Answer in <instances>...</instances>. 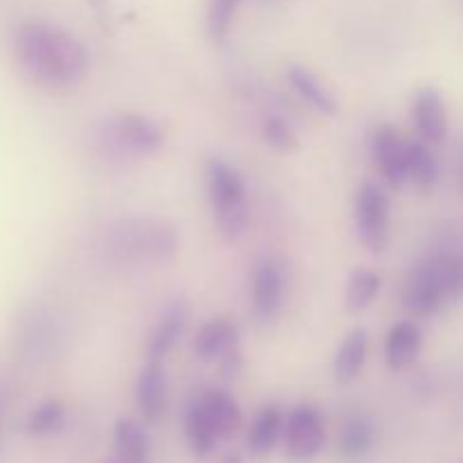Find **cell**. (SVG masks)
Instances as JSON below:
<instances>
[{
  "label": "cell",
  "mask_w": 463,
  "mask_h": 463,
  "mask_svg": "<svg viewBox=\"0 0 463 463\" xmlns=\"http://www.w3.org/2000/svg\"><path fill=\"white\" fill-rule=\"evenodd\" d=\"M206 190L222 238L229 242L242 238L249 224V203L238 172L220 158H211L206 163Z\"/></svg>",
  "instance_id": "3"
},
{
  "label": "cell",
  "mask_w": 463,
  "mask_h": 463,
  "mask_svg": "<svg viewBox=\"0 0 463 463\" xmlns=\"http://www.w3.org/2000/svg\"><path fill=\"white\" fill-rule=\"evenodd\" d=\"M113 446H116L118 463H145L149 455L147 432L136 420L120 419L113 432Z\"/></svg>",
  "instance_id": "18"
},
{
  "label": "cell",
  "mask_w": 463,
  "mask_h": 463,
  "mask_svg": "<svg viewBox=\"0 0 463 463\" xmlns=\"http://www.w3.org/2000/svg\"><path fill=\"white\" fill-rule=\"evenodd\" d=\"M380 292V276L366 267H357L348 279L346 288V310L357 315L364 312L373 303V298Z\"/></svg>",
  "instance_id": "22"
},
{
  "label": "cell",
  "mask_w": 463,
  "mask_h": 463,
  "mask_svg": "<svg viewBox=\"0 0 463 463\" xmlns=\"http://www.w3.org/2000/svg\"><path fill=\"white\" fill-rule=\"evenodd\" d=\"M407 176L423 193L432 190L437 184V158L423 140L407 143Z\"/></svg>",
  "instance_id": "21"
},
{
  "label": "cell",
  "mask_w": 463,
  "mask_h": 463,
  "mask_svg": "<svg viewBox=\"0 0 463 463\" xmlns=\"http://www.w3.org/2000/svg\"><path fill=\"white\" fill-rule=\"evenodd\" d=\"M185 326H188V306L185 301H172L163 312L161 321L154 328L152 337H149L147 357L149 360H161L167 353L175 348L179 337L184 335Z\"/></svg>",
  "instance_id": "12"
},
{
  "label": "cell",
  "mask_w": 463,
  "mask_h": 463,
  "mask_svg": "<svg viewBox=\"0 0 463 463\" xmlns=\"http://www.w3.org/2000/svg\"><path fill=\"white\" fill-rule=\"evenodd\" d=\"M280 432H283V416H280L279 407H265L260 414L253 420L251 430L247 437V448L251 455L262 457L267 452L274 450L276 441H279Z\"/></svg>",
  "instance_id": "19"
},
{
  "label": "cell",
  "mask_w": 463,
  "mask_h": 463,
  "mask_svg": "<svg viewBox=\"0 0 463 463\" xmlns=\"http://www.w3.org/2000/svg\"><path fill=\"white\" fill-rule=\"evenodd\" d=\"M12 52L21 75L45 90L75 89L89 72L84 43L52 23L34 21L18 27Z\"/></svg>",
  "instance_id": "1"
},
{
  "label": "cell",
  "mask_w": 463,
  "mask_h": 463,
  "mask_svg": "<svg viewBox=\"0 0 463 463\" xmlns=\"http://www.w3.org/2000/svg\"><path fill=\"white\" fill-rule=\"evenodd\" d=\"M202 402L220 441H226L238 432L240 425H242V411L229 393L222 392V389H211V392L203 393Z\"/></svg>",
  "instance_id": "15"
},
{
  "label": "cell",
  "mask_w": 463,
  "mask_h": 463,
  "mask_svg": "<svg viewBox=\"0 0 463 463\" xmlns=\"http://www.w3.org/2000/svg\"><path fill=\"white\" fill-rule=\"evenodd\" d=\"M116 247L125 251L127 256H138V258H154V260H163V258L172 256L176 249L175 231L165 229L163 224H136V229L125 226L120 231Z\"/></svg>",
  "instance_id": "7"
},
{
  "label": "cell",
  "mask_w": 463,
  "mask_h": 463,
  "mask_svg": "<svg viewBox=\"0 0 463 463\" xmlns=\"http://www.w3.org/2000/svg\"><path fill=\"white\" fill-rule=\"evenodd\" d=\"M355 224L362 244L371 253H383L389 244V197L383 188L364 184L355 197Z\"/></svg>",
  "instance_id": "5"
},
{
  "label": "cell",
  "mask_w": 463,
  "mask_h": 463,
  "mask_svg": "<svg viewBox=\"0 0 463 463\" xmlns=\"http://www.w3.org/2000/svg\"><path fill=\"white\" fill-rule=\"evenodd\" d=\"M104 3H107V0H90V5H93L95 9H102Z\"/></svg>",
  "instance_id": "28"
},
{
  "label": "cell",
  "mask_w": 463,
  "mask_h": 463,
  "mask_svg": "<svg viewBox=\"0 0 463 463\" xmlns=\"http://www.w3.org/2000/svg\"><path fill=\"white\" fill-rule=\"evenodd\" d=\"M461 297L463 258L457 253H443L411 271L402 292V303L411 315L428 317L459 301Z\"/></svg>",
  "instance_id": "2"
},
{
  "label": "cell",
  "mask_w": 463,
  "mask_h": 463,
  "mask_svg": "<svg viewBox=\"0 0 463 463\" xmlns=\"http://www.w3.org/2000/svg\"><path fill=\"white\" fill-rule=\"evenodd\" d=\"M63 416H66V410L59 401H45L36 407L30 414L25 423V432L30 437H48V434L57 432L63 425Z\"/></svg>",
  "instance_id": "24"
},
{
  "label": "cell",
  "mask_w": 463,
  "mask_h": 463,
  "mask_svg": "<svg viewBox=\"0 0 463 463\" xmlns=\"http://www.w3.org/2000/svg\"><path fill=\"white\" fill-rule=\"evenodd\" d=\"M136 402L145 423H156L167 402V378L161 360H149L136 383Z\"/></svg>",
  "instance_id": "10"
},
{
  "label": "cell",
  "mask_w": 463,
  "mask_h": 463,
  "mask_svg": "<svg viewBox=\"0 0 463 463\" xmlns=\"http://www.w3.org/2000/svg\"><path fill=\"white\" fill-rule=\"evenodd\" d=\"M233 344H240L238 326L229 319H213L203 326L194 339V353L199 360H220L224 351H229Z\"/></svg>",
  "instance_id": "16"
},
{
  "label": "cell",
  "mask_w": 463,
  "mask_h": 463,
  "mask_svg": "<svg viewBox=\"0 0 463 463\" xmlns=\"http://www.w3.org/2000/svg\"><path fill=\"white\" fill-rule=\"evenodd\" d=\"M289 84L292 89L301 95V99H306L315 111H319L321 116H335L339 111L337 98L330 93L328 86L319 80L312 71H307L306 66H292L288 71Z\"/></svg>",
  "instance_id": "14"
},
{
  "label": "cell",
  "mask_w": 463,
  "mask_h": 463,
  "mask_svg": "<svg viewBox=\"0 0 463 463\" xmlns=\"http://www.w3.org/2000/svg\"><path fill=\"white\" fill-rule=\"evenodd\" d=\"M373 446V428L369 420L353 419L344 425L342 434H339V452L344 459H362L366 452Z\"/></svg>",
  "instance_id": "23"
},
{
  "label": "cell",
  "mask_w": 463,
  "mask_h": 463,
  "mask_svg": "<svg viewBox=\"0 0 463 463\" xmlns=\"http://www.w3.org/2000/svg\"><path fill=\"white\" fill-rule=\"evenodd\" d=\"M226 463H242V459H240V457H231V459Z\"/></svg>",
  "instance_id": "29"
},
{
  "label": "cell",
  "mask_w": 463,
  "mask_h": 463,
  "mask_svg": "<svg viewBox=\"0 0 463 463\" xmlns=\"http://www.w3.org/2000/svg\"><path fill=\"white\" fill-rule=\"evenodd\" d=\"M262 138L267 140L269 147H274L280 154H292L298 147V136L292 129L289 122H285L283 118H267L265 125H262Z\"/></svg>",
  "instance_id": "25"
},
{
  "label": "cell",
  "mask_w": 463,
  "mask_h": 463,
  "mask_svg": "<svg viewBox=\"0 0 463 463\" xmlns=\"http://www.w3.org/2000/svg\"><path fill=\"white\" fill-rule=\"evenodd\" d=\"M371 152H373V158L383 170L384 179L393 188H402L410 181V176H407V145L402 143L393 127H375L373 136H371Z\"/></svg>",
  "instance_id": "8"
},
{
  "label": "cell",
  "mask_w": 463,
  "mask_h": 463,
  "mask_svg": "<svg viewBox=\"0 0 463 463\" xmlns=\"http://www.w3.org/2000/svg\"><path fill=\"white\" fill-rule=\"evenodd\" d=\"M240 369H242V351H240V344H233L229 351L220 355V371L224 378H235Z\"/></svg>",
  "instance_id": "27"
},
{
  "label": "cell",
  "mask_w": 463,
  "mask_h": 463,
  "mask_svg": "<svg viewBox=\"0 0 463 463\" xmlns=\"http://www.w3.org/2000/svg\"><path fill=\"white\" fill-rule=\"evenodd\" d=\"M240 0H211L208 7V32L213 41H222L229 32L233 14L238 9Z\"/></svg>",
  "instance_id": "26"
},
{
  "label": "cell",
  "mask_w": 463,
  "mask_h": 463,
  "mask_svg": "<svg viewBox=\"0 0 463 463\" xmlns=\"http://www.w3.org/2000/svg\"><path fill=\"white\" fill-rule=\"evenodd\" d=\"M283 271L274 260H260L253 271V315L260 324H271L283 307Z\"/></svg>",
  "instance_id": "9"
},
{
  "label": "cell",
  "mask_w": 463,
  "mask_h": 463,
  "mask_svg": "<svg viewBox=\"0 0 463 463\" xmlns=\"http://www.w3.org/2000/svg\"><path fill=\"white\" fill-rule=\"evenodd\" d=\"M420 346H423V335L420 328L411 321L396 324L387 335L384 344V357L392 371H402L419 357Z\"/></svg>",
  "instance_id": "13"
},
{
  "label": "cell",
  "mask_w": 463,
  "mask_h": 463,
  "mask_svg": "<svg viewBox=\"0 0 463 463\" xmlns=\"http://www.w3.org/2000/svg\"><path fill=\"white\" fill-rule=\"evenodd\" d=\"M104 147L118 158H143L163 145V134L149 118L140 113H116L104 122Z\"/></svg>",
  "instance_id": "4"
},
{
  "label": "cell",
  "mask_w": 463,
  "mask_h": 463,
  "mask_svg": "<svg viewBox=\"0 0 463 463\" xmlns=\"http://www.w3.org/2000/svg\"><path fill=\"white\" fill-rule=\"evenodd\" d=\"M326 443L324 420L319 411L310 405H301L292 410L288 425H285V448L289 459L307 461L315 459Z\"/></svg>",
  "instance_id": "6"
},
{
  "label": "cell",
  "mask_w": 463,
  "mask_h": 463,
  "mask_svg": "<svg viewBox=\"0 0 463 463\" xmlns=\"http://www.w3.org/2000/svg\"><path fill=\"white\" fill-rule=\"evenodd\" d=\"M369 348V335L364 328H355L344 337L335 355V378L339 383H353L360 375Z\"/></svg>",
  "instance_id": "17"
},
{
  "label": "cell",
  "mask_w": 463,
  "mask_h": 463,
  "mask_svg": "<svg viewBox=\"0 0 463 463\" xmlns=\"http://www.w3.org/2000/svg\"><path fill=\"white\" fill-rule=\"evenodd\" d=\"M414 120L425 143H443L448 134L446 104L441 93L432 86H425L414 98Z\"/></svg>",
  "instance_id": "11"
},
{
  "label": "cell",
  "mask_w": 463,
  "mask_h": 463,
  "mask_svg": "<svg viewBox=\"0 0 463 463\" xmlns=\"http://www.w3.org/2000/svg\"><path fill=\"white\" fill-rule=\"evenodd\" d=\"M185 434H188V443L197 457L211 455L213 448L220 441L211 419H208V411L203 407L202 398L188 407V414H185Z\"/></svg>",
  "instance_id": "20"
}]
</instances>
